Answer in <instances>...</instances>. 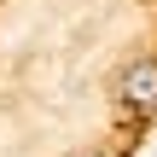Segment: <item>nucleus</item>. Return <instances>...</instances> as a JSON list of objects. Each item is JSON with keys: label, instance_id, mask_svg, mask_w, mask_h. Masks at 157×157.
Masks as SVG:
<instances>
[{"label": "nucleus", "instance_id": "obj_2", "mask_svg": "<svg viewBox=\"0 0 157 157\" xmlns=\"http://www.w3.org/2000/svg\"><path fill=\"white\" fill-rule=\"evenodd\" d=\"M82 157H105V151H82Z\"/></svg>", "mask_w": 157, "mask_h": 157}, {"label": "nucleus", "instance_id": "obj_1", "mask_svg": "<svg viewBox=\"0 0 157 157\" xmlns=\"http://www.w3.org/2000/svg\"><path fill=\"white\" fill-rule=\"evenodd\" d=\"M117 105H122L134 122L157 117V58H134V64H122V76H117Z\"/></svg>", "mask_w": 157, "mask_h": 157}]
</instances>
